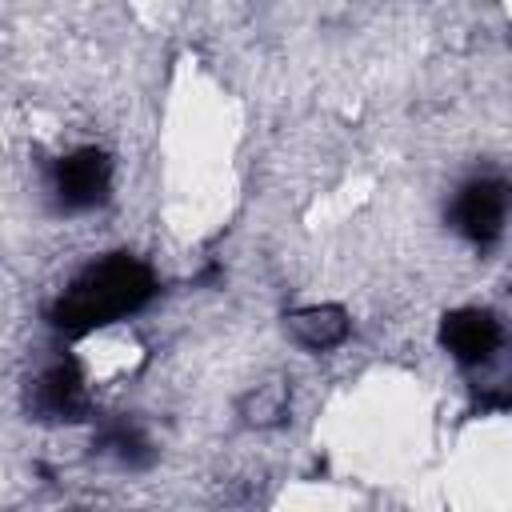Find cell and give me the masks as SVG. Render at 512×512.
Here are the masks:
<instances>
[{
  "label": "cell",
  "instance_id": "cell-1",
  "mask_svg": "<svg viewBox=\"0 0 512 512\" xmlns=\"http://www.w3.org/2000/svg\"><path fill=\"white\" fill-rule=\"evenodd\" d=\"M156 292V276L144 260L136 256H108L100 264H92L48 312V320L64 332V336H84L92 328L112 324L116 316L136 312L140 304H148Z\"/></svg>",
  "mask_w": 512,
  "mask_h": 512
},
{
  "label": "cell",
  "instance_id": "cell-2",
  "mask_svg": "<svg viewBox=\"0 0 512 512\" xmlns=\"http://www.w3.org/2000/svg\"><path fill=\"white\" fill-rule=\"evenodd\" d=\"M508 204H512V188L504 180H472L456 204H452V220L456 228L476 240V244H488L500 236L504 228V216H508Z\"/></svg>",
  "mask_w": 512,
  "mask_h": 512
},
{
  "label": "cell",
  "instance_id": "cell-3",
  "mask_svg": "<svg viewBox=\"0 0 512 512\" xmlns=\"http://www.w3.org/2000/svg\"><path fill=\"white\" fill-rule=\"evenodd\" d=\"M112 164L100 148H80L56 164V196L64 208H92L108 196Z\"/></svg>",
  "mask_w": 512,
  "mask_h": 512
},
{
  "label": "cell",
  "instance_id": "cell-4",
  "mask_svg": "<svg viewBox=\"0 0 512 512\" xmlns=\"http://www.w3.org/2000/svg\"><path fill=\"white\" fill-rule=\"evenodd\" d=\"M440 344L460 360V364H480L500 348V324L492 320V312L480 308H460L448 312L440 324Z\"/></svg>",
  "mask_w": 512,
  "mask_h": 512
},
{
  "label": "cell",
  "instance_id": "cell-5",
  "mask_svg": "<svg viewBox=\"0 0 512 512\" xmlns=\"http://www.w3.org/2000/svg\"><path fill=\"white\" fill-rule=\"evenodd\" d=\"M88 408V392H84V376L72 360L52 364L40 380H36V412L48 420H80Z\"/></svg>",
  "mask_w": 512,
  "mask_h": 512
},
{
  "label": "cell",
  "instance_id": "cell-6",
  "mask_svg": "<svg viewBox=\"0 0 512 512\" xmlns=\"http://www.w3.org/2000/svg\"><path fill=\"white\" fill-rule=\"evenodd\" d=\"M288 336L308 352H328L348 336V312L340 304H312L284 320Z\"/></svg>",
  "mask_w": 512,
  "mask_h": 512
},
{
  "label": "cell",
  "instance_id": "cell-7",
  "mask_svg": "<svg viewBox=\"0 0 512 512\" xmlns=\"http://www.w3.org/2000/svg\"><path fill=\"white\" fill-rule=\"evenodd\" d=\"M240 412H244L248 424H276V420L288 412V384H284V380L256 384V392L244 396Z\"/></svg>",
  "mask_w": 512,
  "mask_h": 512
},
{
  "label": "cell",
  "instance_id": "cell-8",
  "mask_svg": "<svg viewBox=\"0 0 512 512\" xmlns=\"http://www.w3.org/2000/svg\"><path fill=\"white\" fill-rule=\"evenodd\" d=\"M104 444H108L120 460H128V464L148 460V440H144L136 428H128V424H112V428L104 432Z\"/></svg>",
  "mask_w": 512,
  "mask_h": 512
}]
</instances>
